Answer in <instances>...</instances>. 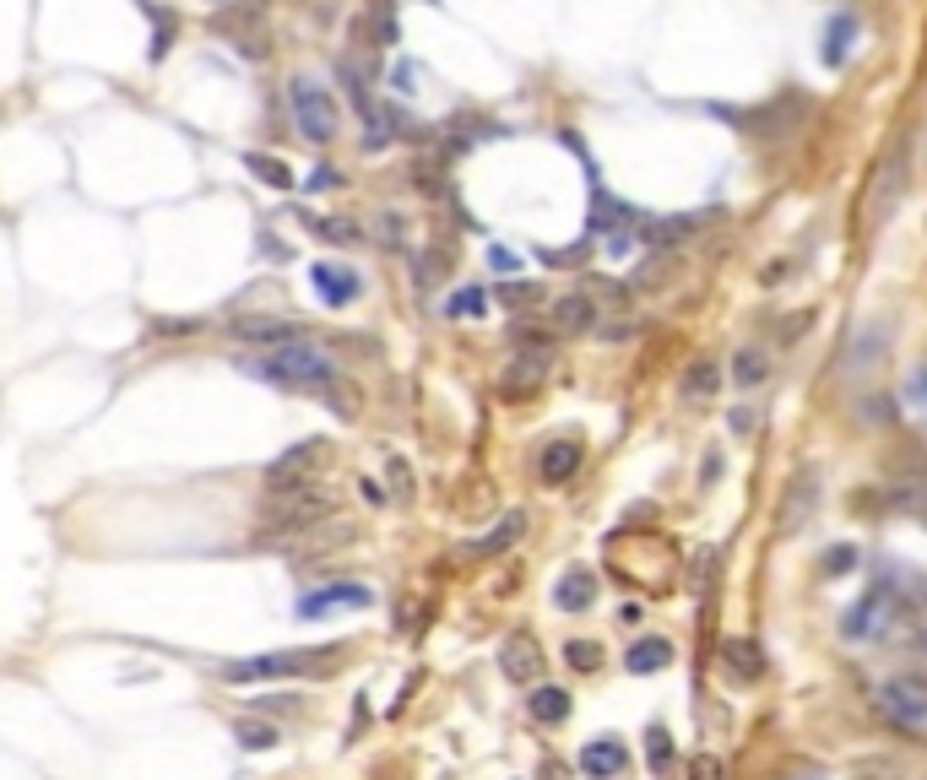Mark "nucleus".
Segmentation results:
<instances>
[{"mask_svg": "<svg viewBox=\"0 0 927 780\" xmlns=\"http://www.w3.org/2000/svg\"><path fill=\"white\" fill-rule=\"evenodd\" d=\"M332 515H337V498H332L326 488H283V493H272V498H266L255 542H260V547H277V542H298L304 532L326 526Z\"/></svg>", "mask_w": 927, "mask_h": 780, "instance_id": "1", "label": "nucleus"}, {"mask_svg": "<svg viewBox=\"0 0 927 780\" xmlns=\"http://www.w3.org/2000/svg\"><path fill=\"white\" fill-rule=\"evenodd\" d=\"M245 369L266 385H277V391H320V385L332 391L337 385V364L309 342H288V347L260 353V358H245Z\"/></svg>", "mask_w": 927, "mask_h": 780, "instance_id": "2", "label": "nucleus"}, {"mask_svg": "<svg viewBox=\"0 0 927 780\" xmlns=\"http://www.w3.org/2000/svg\"><path fill=\"white\" fill-rule=\"evenodd\" d=\"M342 656V645H320V651H272V656H250V661H223V678L228 683H260V678H315V672H332Z\"/></svg>", "mask_w": 927, "mask_h": 780, "instance_id": "3", "label": "nucleus"}, {"mask_svg": "<svg viewBox=\"0 0 927 780\" xmlns=\"http://www.w3.org/2000/svg\"><path fill=\"white\" fill-rule=\"evenodd\" d=\"M906 185H911V136L900 130V136L889 141V152L879 158V174H874V185H868V201H862V217H868V223H885L889 211L900 206V196H906Z\"/></svg>", "mask_w": 927, "mask_h": 780, "instance_id": "4", "label": "nucleus"}, {"mask_svg": "<svg viewBox=\"0 0 927 780\" xmlns=\"http://www.w3.org/2000/svg\"><path fill=\"white\" fill-rule=\"evenodd\" d=\"M288 109H294L298 130H304L309 141H332V136L342 130L337 98L315 82V77H294V82H288Z\"/></svg>", "mask_w": 927, "mask_h": 780, "instance_id": "5", "label": "nucleus"}, {"mask_svg": "<svg viewBox=\"0 0 927 780\" xmlns=\"http://www.w3.org/2000/svg\"><path fill=\"white\" fill-rule=\"evenodd\" d=\"M895 585L889 580H874L851 608H846V618H841V634L846 640H885L889 634V623H895Z\"/></svg>", "mask_w": 927, "mask_h": 780, "instance_id": "6", "label": "nucleus"}, {"mask_svg": "<svg viewBox=\"0 0 927 780\" xmlns=\"http://www.w3.org/2000/svg\"><path fill=\"white\" fill-rule=\"evenodd\" d=\"M879 715H885L889 727H900V732H927V683L923 678H889L879 683Z\"/></svg>", "mask_w": 927, "mask_h": 780, "instance_id": "7", "label": "nucleus"}, {"mask_svg": "<svg viewBox=\"0 0 927 780\" xmlns=\"http://www.w3.org/2000/svg\"><path fill=\"white\" fill-rule=\"evenodd\" d=\"M326 461V440H304L294 451H283L272 466H266V488L283 493V488H309V472Z\"/></svg>", "mask_w": 927, "mask_h": 780, "instance_id": "8", "label": "nucleus"}, {"mask_svg": "<svg viewBox=\"0 0 927 780\" xmlns=\"http://www.w3.org/2000/svg\"><path fill=\"white\" fill-rule=\"evenodd\" d=\"M369 602H375V591H369V585L342 580V585H320V591H309L294 613L298 618H326V613H337V608H369Z\"/></svg>", "mask_w": 927, "mask_h": 780, "instance_id": "9", "label": "nucleus"}, {"mask_svg": "<svg viewBox=\"0 0 927 780\" xmlns=\"http://www.w3.org/2000/svg\"><path fill=\"white\" fill-rule=\"evenodd\" d=\"M549 364H553V353H515V358L505 364V374H500V396H505V402L532 396V391L543 385Z\"/></svg>", "mask_w": 927, "mask_h": 780, "instance_id": "10", "label": "nucleus"}, {"mask_svg": "<svg viewBox=\"0 0 927 780\" xmlns=\"http://www.w3.org/2000/svg\"><path fill=\"white\" fill-rule=\"evenodd\" d=\"M549 330L553 336H586V330H596V304H591L586 293H564V298H553L549 304Z\"/></svg>", "mask_w": 927, "mask_h": 780, "instance_id": "11", "label": "nucleus"}, {"mask_svg": "<svg viewBox=\"0 0 927 780\" xmlns=\"http://www.w3.org/2000/svg\"><path fill=\"white\" fill-rule=\"evenodd\" d=\"M624 770H630V748L619 738H596L581 748V776L591 780H624Z\"/></svg>", "mask_w": 927, "mask_h": 780, "instance_id": "12", "label": "nucleus"}, {"mask_svg": "<svg viewBox=\"0 0 927 780\" xmlns=\"http://www.w3.org/2000/svg\"><path fill=\"white\" fill-rule=\"evenodd\" d=\"M500 672H505L510 683H538V678H543V651H538V640H532V634H510L505 651H500Z\"/></svg>", "mask_w": 927, "mask_h": 780, "instance_id": "13", "label": "nucleus"}, {"mask_svg": "<svg viewBox=\"0 0 927 780\" xmlns=\"http://www.w3.org/2000/svg\"><path fill=\"white\" fill-rule=\"evenodd\" d=\"M234 336L239 342H255V347H288V342H304V330L294 320H277V315H245L234 320Z\"/></svg>", "mask_w": 927, "mask_h": 780, "instance_id": "14", "label": "nucleus"}, {"mask_svg": "<svg viewBox=\"0 0 927 780\" xmlns=\"http://www.w3.org/2000/svg\"><path fill=\"white\" fill-rule=\"evenodd\" d=\"M521 532H526V515H505V521H500V526H494L489 536H477V542H462V547H456V559H462V564H483V559H500L510 542H521Z\"/></svg>", "mask_w": 927, "mask_h": 780, "instance_id": "15", "label": "nucleus"}, {"mask_svg": "<svg viewBox=\"0 0 927 780\" xmlns=\"http://www.w3.org/2000/svg\"><path fill=\"white\" fill-rule=\"evenodd\" d=\"M581 440H549L543 445V455H538V477L549 483V488H559V483H570L575 472H581Z\"/></svg>", "mask_w": 927, "mask_h": 780, "instance_id": "16", "label": "nucleus"}, {"mask_svg": "<svg viewBox=\"0 0 927 780\" xmlns=\"http://www.w3.org/2000/svg\"><path fill=\"white\" fill-rule=\"evenodd\" d=\"M591 602H596V575H591L586 564H575V570H564V575L553 580V608L559 613H586Z\"/></svg>", "mask_w": 927, "mask_h": 780, "instance_id": "17", "label": "nucleus"}, {"mask_svg": "<svg viewBox=\"0 0 927 780\" xmlns=\"http://www.w3.org/2000/svg\"><path fill=\"white\" fill-rule=\"evenodd\" d=\"M309 283H315V293L326 298V304H353L358 298V271L353 266H337V260H315V271H309Z\"/></svg>", "mask_w": 927, "mask_h": 780, "instance_id": "18", "label": "nucleus"}, {"mask_svg": "<svg viewBox=\"0 0 927 780\" xmlns=\"http://www.w3.org/2000/svg\"><path fill=\"white\" fill-rule=\"evenodd\" d=\"M662 667H673V640H662V634H645V640H634L624 651V672H634V678L662 672Z\"/></svg>", "mask_w": 927, "mask_h": 780, "instance_id": "19", "label": "nucleus"}, {"mask_svg": "<svg viewBox=\"0 0 927 780\" xmlns=\"http://www.w3.org/2000/svg\"><path fill=\"white\" fill-rule=\"evenodd\" d=\"M851 39H857V11H836L830 22H825V49H819V60L836 71L846 66V55H851Z\"/></svg>", "mask_w": 927, "mask_h": 780, "instance_id": "20", "label": "nucleus"}, {"mask_svg": "<svg viewBox=\"0 0 927 780\" xmlns=\"http://www.w3.org/2000/svg\"><path fill=\"white\" fill-rule=\"evenodd\" d=\"M721 667H727L738 683H755V678H765V651H759L755 640H727V645H721Z\"/></svg>", "mask_w": 927, "mask_h": 780, "instance_id": "21", "label": "nucleus"}, {"mask_svg": "<svg viewBox=\"0 0 927 780\" xmlns=\"http://www.w3.org/2000/svg\"><path fill=\"white\" fill-rule=\"evenodd\" d=\"M813 504H819V477L813 472H802L792 493H787V510H781V526L792 532V526H808V515H813Z\"/></svg>", "mask_w": 927, "mask_h": 780, "instance_id": "22", "label": "nucleus"}, {"mask_svg": "<svg viewBox=\"0 0 927 780\" xmlns=\"http://www.w3.org/2000/svg\"><path fill=\"white\" fill-rule=\"evenodd\" d=\"M634 223V206L613 201L602 185H591V228H613V234H630Z\"/></svg>", "mask_w": 927, "mask_h": 780, "instance_id": "23", "label": "nucleus"}, {"mask_svg": "<svg viewBox=\"0 0 927 780\" xmlns=\"http://www.w3.org/2000/svg\"><path fill=\"white\" fill-rule=\"evenodd\" d=\"M721 385V364L711 353H700V358H689V369H683V396L689 402H706V396H717Z\"/></svg>", "mask_w": 927, "mask_h": 780, "instance_id": "24", "label": "nucleus"}, {"mask_svg": "<svg viewBox=\"0 0 927 780\" xmlns=\"http://www.w3.org/2000/svg\"><path fill=\"white\" fill-rule=\"evenodd\" d=\"M526 710H532V721H538V727H559V721L570 715V694H564V689H553V683H543L538 694L526 699Z\"/></svg>", "mask_w": 927, "mask_h": 780, "instance_id": "25", "label": "nucleus"}, {"mask_svg": "<svg viewBox=\"0 0 927 780\" xmlns=\"http://www.w3.org/2000/svg\"><path fill=\"white\" fill-rule=\"evenodd\" d=\"M673 277H678V255H668V249H651L645 266H634V288H662Z\"/></svg>", "mask_w": 927, "mask_h": 780, "instance_id": "26", "label": "nucleus"}, {"mask_svg": "<svg viewBox=\"0 0 927 780\" xmlns=\"http://www.w3.org/2000/svg\"><path fill=\"white\" fill-rule=\"evenodd\" d=\"M304 228H309L315 239H326V245H358V239H364V228L347 223V217H304Z\"/></svg>", "mask_w": 927, "mask_h": 780, "instance_id": "27", "label": "nucleus"}, {"mask_svg": "<svg viewBox=\"0 0 927 780\" xmlns=\"http://www.w3.org/2000/svg\"><path fill=\"white\" fill-rule=\"evenodd\" d=\"M673 759H678V748H673V738H668V727H651V732H645V764H651V776L668 780Z\"/></svg>", "mask_w": 927, "mask_h": 780, "instance_id": "28", "label": "nucleus"}, {"mask_svg": "<svg viewBox=\"0 0 927 780\" xmlns=\"http://www.w3.org/2000/svg\"><path fill=\"white\" fill-rule=\"evenodd\" d=\"M575 293H586L596 309H630V288H624V283H608V277H586Z\"/></svg>", "mask_w": 927, "mask_h": 780, "instance_id": "29", "label": "nucleus"}, {"mask_svg": "<svg viewBox=\"0 0 927 780\" xmlns=\"http://www.w3.org/2000/svg\"><path fill=\"white\" fill-rule=\"evenodd\" d=\"M765 374H770V358H765L759 347H743V353L732 358V379H738V391H755Z\"/></svg>", "mask_w": 927, "mask_h": 780, "instance_id": "30", "label": "nucleus"}, {"mask_svg": "<svg viewBox=\"0 0 927 780\" xmlns=\"http://www.w3.org/2000/svg\"><path fill=\"white\" fill-rule=\"evenodd\" d=\"M245 168H250L255 179H266L272 190H294V174H288V164H283V158H266V152H250V158H245Z\"/></svg>", "mask_w": 927, "mask_h": 780, "instance_id": "31", "label": "nucleus"}, {"mask_svg": "<svg viewBox=\"0 0 927 780\" xmlns=\"http://www.w3.org/2000/svg\"><path fill=\"white\" fill-rule=\"evenodd\" d=\"M483 309H489V293L483 288H462L445 298V315H451V320H472V315H483Z\"/></svg>", "mask_w": 927, "mask_h": 780, "instance_id": "32", "label": "nucleus"}, {"mask_svg": "<svg viewBox=\"0 0 927 780\" xmlns=\"http://www.w3.org/2000/svg\"><path fill=\"white\" fill-rule=\"evenodd\" d=\"M564 661H570L575 672H596V667H602V645H596V640H570V645H564Z\"/></svg>", "mask_w": 927, "mask_h": 780, "instance_id": "33", "label": "nucleus"}, {"mask_svg": "<svg viewBox=\"0 0 927 780\" xmlns=\"http://www.w3.org/2000/svg\"><path fill=\"white\" fill-rule=\"evenodd\" d=\"M239 22H255V11H223V17H217V28H223V33H234ZM239 55H266V43L250 39V33H239Z\"/></svg>", "mask_w": 927, "mask_h": 780, "instance_id": "34", "label": "nucleus"}, {"mask_svg": "<svg viewBox=\"0 0 927 780\" xmlns=\"http://www.w3.org/2000/svg\"><path fill=\"white\" fill-rule=\"evenodd\" d=\"M234 738H239V748H277V732H272V727H260V721H239V727H234Z\"/></svg>", "mask_w": 927, "mask_h": 780, "instance_id": "35", "label": "nucleus"}, {"mask_svg": "<svg viewBox=\"0 0 927 780\" xmlns=\"http://www.w3.org/2000/svg\"><path fill=\"white\" fill-rule=\"evenodd\" d=\"M689 780H727V764H721L717 753H694L689 759Z\"/></svg>", "mask_w": 927, "mask_h": 780, "instance_id": "36", "label": "nucleus"}, {"mask_svg": "<svg viewBox=\"0 0 927 780\" xmlns=\"http://www.w3.org/2000/svg\"><path fill=\"white\" fill-rule=\"evenodd\" d=\"M846 570H857V547H851V542L825 553V575H846Z\"/></svg>", "mask_w": 927, "mask_h": 780, "instance_id": "37", "label": "nucleus"}, {"mask_svg": "<svg viewBox=\"0 0 927 780\" xmlns=\"http://www.w3.org/2000/svg\"><path fill=\"white\" fill-rule=\"evenodd\" d=\"M500 298H505L510 309H532V304H543V293H538V288H526V283H510V288L500 293Z\"/></svg>", "mask_w": 927, "mask_h": 780, "instance_id": "38", "label": "nucleus"}, {"mask_svg": "<svg viewBox=\"0 0 927 780\" xmlns=\"http://www.w3.org/2000/svg\"><path fill=\"white\" fill-rule=\"evenodd\" d=\"M375 239L379 245H391V249H402V217H396V211H385V217L375 223Z\"/></svg>", "mask_w": 927, "mask_h": 780, "instance_id": "39", "label": "nucleus"}, {"mask_svg": "<svg viewBox=\"0 0 927 780\" xmlns=\"http://www.w3.org/2000/svg\"><path fill=\"white\" fill-rule=\"evenodd\" d=\"M440 271H445V255H440V249H428V255L418 260V288L440 283Z\"/></svg>", "mask_w": 927, "mask_h": 780, "instance_id": "40", "label": "nucleus"}, {"mask_svg": "<svg viewBox=\"0 0 927 780\" xmlns=\"http://www.w3.org/2000/svg\"><path fill=\"white\" fill-rule=\"evenodd\" d=\"M489 266H494V271H521V255H515V249H505V245H494L489 249Z\"/></svg>", "mask_w": 927, "mask_h": 780, "instance_id": "41", "label": "nucleus"}, {"mask_svg": "<svg viewBox=\"0 0 927 780\" xmlns=\"http://www.w3.org/2000/svg\"><path fill=\"white\" fill-rule=\"evenodd\" d=\"M391 488H396V498H413V472H407V461H391Z\"/></svg>", "mask_w": 927, "mask_h": 780, "instance_id": "42", "label": "nucleus"}, {"mask_svg": "<svg viewBox=\"0 0 927 780\" xmlns=\"http://www.w3.org/2000/svg\"><path fill=\"white\" fill-rule=\"evenodd\" d=\"M543 260H553V266H581V260H586V245H570V249H559V255H543Z\"/></svg>", "mask_w": 927, "mask_h": 780, "instance_id": "43", "label": "nucleus"}, {"mask_svg": "<svg viewBox=\"0 0 927 780\" xmlns=\"http://www.w3.org/2000/svg\"><path fill=\"white\" fill-rule=\"evenodd\" d=\"M906 396H911L917 407H927V369H917V374H911V385H906Z\"/></svg>", "mask_w": 927, "mask_h": 780, "instance_id": "44", "label": "nucleus"}, {"mask_svg": "<svg viewBox=\"0 0 927 780\" xmlns=\"http://www.w3.org/2000/svg\"><path fill=\"white\" fill-rule=\"evenodd\" d=\"M413 77H418L413 66H396V71H391V82H396V92H413Z\"/></svg>", "mask_w": 927, "mask_h": 780, "instance_id": "45", "label": "nucleus"}, {"mask_svg": "<svg viewBox=\"0 0 927 780\" xmlns=\"http://www.w3.org/2000/svg\"><path fill=\"white\" fill-rule=\"evenodd\" d=\"M543 780H570V764H559V759H543Z\"/></svg>", "mask_w": 927, "mask_h": 780, "instance_id": "46", "label": "nucleus"}, {"mask_svg": "<svg viewBox=\"0 0 927 780\" xmlns=\"http://www.w3.org/2000/svg\"><path fill=\"white\" fill-rule=\"evenodd\" d=\"M309 185H315V190H332V185H337V168H315V179H309Z\"/></svg>", "mask_w": 927, "mask_h": 780, "instance_id": "47", "label": "nucleus"}, {"mask_svg": "<svg viewBox=\"0 0 927 780\" xmlns=\"http://www.w3.org/2000/svg\"><path fill=\"white\" fill-rule=\"evenodd\" d=\"M640 613H645L640 602H624V608H619V623H630V629H634V623H640Z\"/></svg>", "mask_w": 927, "mask_h": 780, "instance_id": "48", "label": "nucleus"}]
</instances>
